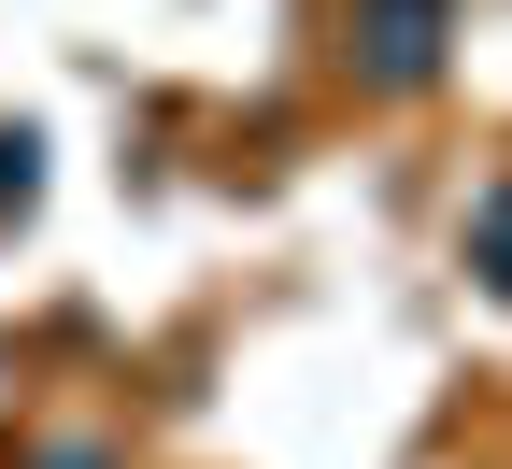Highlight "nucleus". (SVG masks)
<instances>
[{
    "label": "nucleus",
    "mask_w": 512,
    "mask_h": 469,
    "mask_svg": "<svg viewBox=\"0 0 512 469\" xmlns=\"http://www.w3.org/2000/svg\"><path fill=\"white\" fill-rule=\"evenodd\" d=\"M342 57L370 100H427L456 57V0H342Z\"/></svg>",
    "instance_id": "1"
},
{
    "label": "nucleus",
    "mask_w": 512,
    "mask_h": 469,
    "mask_svg": "<svg viewBox=\"0 0 512 469\" xmlns=\"http://www.w3.org/2000/svg\"><path fill=\"white\" fill-rule=\"evenodd\" d=\"M470 256H484V285L512 299V185H484V214H470Z\"/></svg>",
    "instance_id": "2"
},
{
    "label": "nucleus",
    "mask_w": 512,
    "mask_h": 469,
    "mask_svg": "<svg viewBox=\"0 0 512 469\" xmlns=\"http://www.w3.org/2000/svg\"><path fill=\"white\" fill-rule=\"evenodd\" d=\"M29 199H43V143H29V128H0V214H29Z\"/></svg>",
    "instance_id": "3"
},
{
    "label": "nucleus",
    "mask_w": 512,
    "mask_h": 469,
    "mask_svg": "<svg viewBox=\"0 0 512 469\" xmlns=\"http://www.w3.org/2000/svg\"><path fill=\"white\" fill-rule=\"evenodd\" d=\"M29 469H114V441H43Z\"/></svg>",
    "instance_id": "4"
}]
</instances>
